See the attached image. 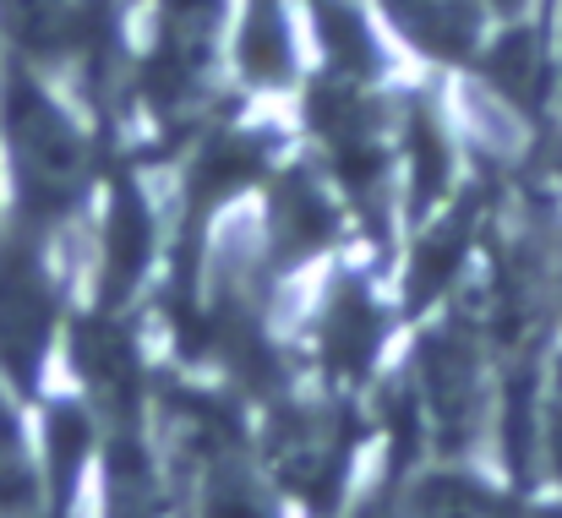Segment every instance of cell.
Instances as JSON below:
<instances>
[{
    "mask_svg": "<svg viewBox=\"0 0 562 518\" xmlns=\"http://www.w3.org/2000/svg\"><path fill=\"white\" fill-rule=\"evenodd\" d=\"M88 185V132L44 66L0 55V218L49 229Z\"/></svg>",
    "mask_w": 562,
    "mask_h": 518,
    "instance_id": "obj_1",
    "label": "cell"
}]
</instances>
